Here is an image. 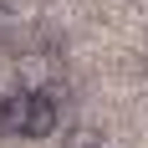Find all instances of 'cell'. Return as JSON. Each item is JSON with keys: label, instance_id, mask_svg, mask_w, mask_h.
<instances>
[{"label": "cell", "instance_id": "1", "mask_svg": "<svg viewBox=\"0 0 148 148\" xmlns=\"http://www.w3.org/2000/svg\"><path fill=\"white\" fill-rule=\"evenodd\" d=\"M31 118H36V92H5L0 97V138H31Z\"/></svg>", "mask_w": 148, "mask_h": 148}, {"label": "cell", "instance_id": "3", "mask_svg": "<svg viewBox=\"0 0 148 148\" xmlns=\"http://www.w3.org/2000/svg\"><path fill=\"white\" fill-rule=\"evenodd\" d=\"M66 148H102V138L92 133V128H72L66 133Z\"/></svg>", "mask_w": 148, "mask_h": 148}, {"label": "cell", "instance_id": "2", "mask_svg": "<svg viewBox=\"0 0 148 148\" xmlns=\"http://www.w3.org/2000/svg\"><path fill=\"white\" fill-rule=\"evenodd\" d=\"M21 77H26V92H51L46 87V61L41 56H21Z\"/></svg>", "mask_w": 148, "mask_h": 148}]
</instances>
